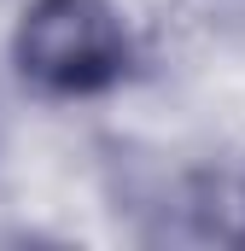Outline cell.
<instances>
[{
  "label": "cell",
  "instance_id": "1",
  "mask_svg": "<svg viewBox=\"0 0 245 251\" xmlns=\"http://www.w3.org/2000/svg\"><path fill=\"white\" fill-rule=\"evenodd\" d=\"M12 64L47 100H94L128 76L134 35L111 0H29L12 29Z\"/></svg>",
  "mask_w": 245,
  "mask_h": 251
},
{
  "label": "cell",
  "instance_id": "2",
  "mask_svg": "<svg viewBox=\"0 0 245 251\" xmlns=\"http://www.w3.org/2000/svg\"><path fill=\"white\" fill-rule=\"evenodd\" d=\"M146 240L181 246H245V170L240 164H198L181 170L152 204Z\"/></svg>",
  "mask_w": 245,
  "mask_h": 251
}]
</instances>
